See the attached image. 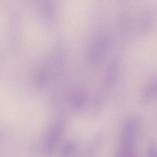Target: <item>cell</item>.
I'll use <instances>...</instances> for the list:
<instances>
[{"label": "cell", "mask_w": 157, "mask_h": 157, "mask_svg": "<svg viewBox=\"0 0 157 157\" xmlns=\"http://www.w3.org/2000/svg\"><path fill=\"white\" fill-rule=\"evenodd\" d=\"M155 99H157V80L144 90L142 95V101L144 102Z\"/></svg>", "instance_id": "cell-4"}, {"label": "cell", "mask_w": 157, "mask_h": 157, "mask_svg": "<svg viewBox=\"0 0 157 157\" xmlns=\"http://www.w3.org/2000/svg\"><path fill=\"white\" fill-rule=\"evenodd\" d=\"M107 46H108V42L107 38H98V41L94 44L89 52V60L93 63L99 61L107 51Z\"/></svg>", "instance_id": "cell-2"}, {"label": "cell", "mask_w": 157, "mask_h": 157, "mask_svg": "<svg viewBox=\"0 0 157 157\" xmlns=\"http://www.w3.org/2000/svg\"><path fill=\"white\" fill-rule=\"evenodd\" d=\"M118 73V64L116 62H113L110 64L107 75H106L105 82L107 86H110L116 80V77Z\"/></svg>", "instance_id": "cell-5"}, {"label": "cell", "mask_w": 157, "mask_h": 157, "mask_svg": "<svg viewBox=\"0 0 157 157\" xmlns=\"http://www.w3.org/2000/svg\"><path fill=\"white\" fill-rule=\"evenodd\" d=\"M84 101H85V98L82 94H77L73 97V100H72V103H73V106L75 107H81L84 104Z\"/></svg>", "instance_id": "cell-6"}, {"label": "cell", "mask_w": 157, "mask_h": 157, "mask_svg": "<svg viewBox=\"0 0 157 157\" xmlns=\"http://www.w3.org/2000/svg\"><path fill=\"white\" fill-rule=\"evenodd\" d=\"M136 132V123L133 120L130 119L125 124L124 130V151L127 155H130L133 150Z\"/></svg>", "instance_id": "cell-1"}, {"label": "cell", "mask_w": 157, "mask_h": 157, "mask_svg": "<svg viewBox=\"0 0 157 157\" xmlns=\"http://www.w3.org/2000/svg\"><path fill=\"white\" fill-rule=\"evenodd\" d=\"M75 150V144L74 143H67L62 147V153L65 155H69Z\"/></svg>", "instance_id": "cell-7"}, {"label": "cell", "mask_w": 157, "mask_h": 157, "mask_svg": "<svg viewBox=\"0 0 157 157\" xmlns=\"http://www.w3.org/2000/svg\"><path fill=\"white\" fill-rule=\"evenodd\" d=\"M61 129L60 125H56L53 128L51 129V130L46 136L45 141H44L46 147H48V148H52L58 143L60 135H61Z\"/></svg>", "instance_id": "cell-3"}]
</instances>
